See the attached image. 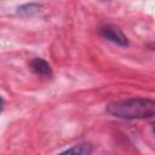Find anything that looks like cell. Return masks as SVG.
I'll return each mask as SVG.
<instances>
[{
    "instance_id": "1",
    "label": "cell",
    "mask_w": 155,
    "mask_h": 155,
    "mask_svg": "<svg viewBox=\"0 0 155 155\" xmlns=\"http://www.w3.org/2000/svg\"><path fill=\"white\" fill-rule=\"evenodd\" d=\"M105 110L108 114L124 120L151 119L155 115V102L149 98H127L109 103Z\"/></svg>"
},
{
    "instance_id": "2",
    "label": "cell",
    "mask_w": 155,
    "mask_h": 155,
    "mask_svg": "<svg viewBox=\"0 0 155 155\" xmlns=\"http://www.w3.org/2000/svg\"><path fill=\"white\" fill-rule=\"evenodd\" d=\"M99 34L107 39L108 41H111L119 46H127L128 45V40L126 38V35L119 29L115 28L113 25H103L99 29Z\"/></svg>"
},
{
    "instance_id": "3",
    "label": "cell",
    "mask_w": 155,
    "mask_h": 155,
    "mask_svg": "<svg viewBox=\"0 0 155 155\" xmlns=\"http://www.w3.org/2000/svg\"><path fill=\"white\" fill-rule=\"evenodd\" d=\"M30 68L31 70L38 74V75H44V76H47V75H51L52 74V70H51V67L50 64L42 59V58H34L31 62H30Z\"/></svg>"
},
{
    "instance_id": "4",
    "label": "cell",
    "mask_w": 155,
    "mask_h": 155,
    "mask_svg": "<svg viewBox=\"0 0 155 155\" xmlns=\"http://www.w3.org/2000/svg\"><path fill=\"white\" fill-rule=\"evenodd\" d=\"M92 153V145L90 143H79L58 155H91Z\"/></svg>"
},
{
    "instance_id": "5",
    "label": "cell",
    "mask_w": 155,
    "mask_h": 155,
    "mask_svg": "<svg viewBox=\"0 0 155 155\" xmlns=\"http://www.w3.org/2000/svg\"><path fill=\"white\" fill-rule=\"evenodd\" d=\"M42 5L38 2H29V4H23L17 7V13L22 16H33L38 13L41 10Z\"/></svg>"
},
{
    "instance_id": "6",
    "label": "cell",
    "mask_w": 155,
    "mask_h": 155,
    "mask_svg": "<svg viewBox=\"0 0 155 155\" xmlns=\"http://www.w3.org/2000/svg\"><path fill=\"white\" fill-rule=\"evenodd\" d=\"M4 104H5V101H4V98L0 96V113H1L2 109H4Z\"/></svg>"
}]
</instances>
